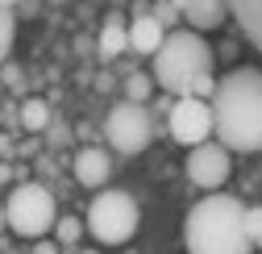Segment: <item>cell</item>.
Listing matches in <instances>:
<instances>
[{"instance_id":"obj_1","label":"cell","mask_w":262,"mask_h":254,"mask_svg":"<svg viewBox=\"0 0 262 254\" xmlns=\"http://www.w3.org/2000/svg\"><path fill=\"white\" fill-rule=\"evenodd\" d=\"M208 113H212V134L229 154H258L262 150V71L233 67L225 79H216Z\"/></svg>"},{"instance_id":"obj_2","label":"cell","mask_w":262,"mask_h":254,"mask_svg":"<svg viewBox=\"0 0 262 254\" xmlns=\"http://www.w3.org/2000/svg\"><path fill=\"white\" fill-rule=\"evenodd\" d=\"M246 204L229 192H208L200 204L187 213L183 225V242L187 254H250V238H246Z\"/></svg>"},{"instance_id":"obj_3","label":"cell","mask_w":262,"mask_h":254,"mask_svg":"<svg viewBox=\"0 0 262 254\" xmlns=\"http://www.w3.org/2000/svg\"><path fill=\"white\" fill-rule=\"evenodd\" d=\"M212 46L204 42V34L195 29H171L162 46L154 50V88L167 92L171 100L187 96V88L195 75H208L212 71Z\"/></svg>"},{"instance_id":"obj_4","label":"cell","mask_w":262,"mask_h":254,"mask_svg":"<svg viewBox=\"0 0 262 254\" xmlns=\"http://www.w3.org/2000/svg\"><path fill=\"white\" fill-rule=\"evenodd\" d=\"M54 221H58V200L46 183H17L9 200H5V229H13L17 238H29V242H38L54 229Z\"/></svg>"},{"instance_id":"obj_5","label":"cell","mask_w":262,"mask_h":254,"mask_svg":"<svg viewBox=\"0 0 262 254\" xmlns=\"http://www.w3.org/2000/svg\"><path fill=\"white\" fill-rule=\"evenodd\" d=\"M138 221H142L138 200L129 196V192H121V187H108V192H100V196L92 200L83 229L100 246H125L129 238L138 234Z\"/></svg>"},{"instance_id":"obj_6","label":"cell","mask_w":262,"mask_h":254,"mask_svg":"<svg viewBox=\"0 0 262 254\" xmlns=\"http://www.w3.org/2000/svg\"><path fill=\"white\" fill-rule=\"evenodd\" d=\"M104 138L117 154H138L150 146L154 138V121H150V104H113V113L104 117Z\"/></svg>"},{"instance_id":"obj_7","label":"cell","mask_w":262,"mask_h":254,"mask_svg":"<svg viewBox=\"0 0 262 254\" xmlns=\"http://www.w3.org/2000/svg\"><path fill=\"white\" fill-rule=\"evenodd\" d=\"M167 134L179 146H200L212 138V113L208 100H195V96H179L167 109Z\"/></svg>"},{"instance_id":"obj_8","label":"cell","mask_w":262,"mask_h":254,"mask_svg":"<svg viewBox=\"0 0 262 254\" xmlns=\"http://www.w3.org/2000/svg\"><path fill=\"white\" fill-rule=\"evenodd\" d=\"M233 175V154H229L221 142H200V146H191V154H187V179L195 183V187H225V179Z\"/></svg>"},{"instance_id":"obj_9","label":"cell","mask_w":262,"mask_h":254,"mask_svg":"<svg viewBox=\"0 0 262 254\" xmlns=\"http://www.w3.org/2000/svg\"><path fill=\"white\" fill-rule=\"evenodd\" d=\"M125 38H129V54H150L154 58V50L162 46V38H167V29H162L154 17H150V9L142 5H134V17H129V25H125Z\"/></svg>"},{"instance_id":"obj_10","label":"cell","mask_w":262,"mask_h":254,"mask_svg":"<svg viewBox=\"0 0 262 254\" xmlns=\"http://www.w3.org/2000/svg\"><path fill=\"white\" fill-rule=\"evenodd\" d=\"M179 17L187 21V29L195 34H208V29H221L229 21V0H175Z\"/></svg>"},{"instance_id":"obj_11","label":"cell","mask_w":262,"mask_h":254,"mask_svg":"<svg viewBox=\"0 0 262 254\" xmlns=\"http://www.w3.org/2000/svg\"><path fill=\"white\" fill-rule=\"evenodd\" d=\"M71 171H75V179H79L83 187H104L108 175H113V158H108L100 146H83V150L75 154Z\"/></svg>"},{"instance_id":"obj_12","label":"cell","mask_w":262,"mask_h":254,"mask_svg":"<svg viewBox=\"0 0 262 254\" xmlns=\"http://www.w3.org/2000/svg\"><path fill=\"white\" fill-rule=\"evenodd\" d=\"M229 17L242 25L246 42L262 54V0H229Z\"/></svg>"},{"instance_id":"obj_13","label":"cell","mask_w":262,"mask_h":254,"mask_svg":"<svg viewBox=\"0 0 262 254\" xmlns=\"http://www.w3.org/2000/svg\"><path fill=\"white\" fill-rule=\"evenodd\" d=\"M96 54H100V62H117L121 54H129V38H125V21L121 17H108L104 21L100 42H96Z\"/></svg>"},{"instance_id":"obj_14","label":"cell","mask_w":262,"mask_h":254,"mask_svg":"<svg viewBox=\"0 0 262 254\" xmlns=\"http://www.w3.org/2000/svg\"><path fill=\"white\" fill-rule=\"evenodd\" d=\"M154 75H146V71H129L125 75V100L129 104H150V96H154Z\"/></svg>"},{"instance_id":"obj_15","label":"cell","mask_w":262,"mask_h":254,"mask_svg":"<svg viewBox=\"0 0 262 254\" xmlns=\"http://www.w3.org/2000/svg\"><path fill=\"white\" fill-rule=\"evenodd\" d=\"M17 117H21V125H25L29 134H42L46 125H50V104L46 100H25Z\"/></svg>"},{"instance_id":"obj_16","label":"cell","mask_w":262,"mask_h":254,"mask_svg":"<svg viewBox=\"0 0 262 254\" xmlns=\"http://www.w3.org/2000/svg\"><path fill=\"white\" fill-rule=\"evenodd\" d=\"M13 38H17V13L0 5V67H5V58L13 50Z\"/></svg>"},{"instance_id":"obj_17","label":"cell","mask_w":262,"mask_h":254,"mask_svg":"<svg viewBox=\"0 0 262 254\" xmlns=\"http://www.w3.org/2000/svg\"><path fill=\"white\" fill-rule=\"evenodd\" d=\"M79 234H83V221H79V217H58V221H54V242H58V246H75Z\"/></svg>"},{"instance_id":"obj_18","label":"cell","mask_w":262,"mask_h":254,"mask_svg":"<svg viewBox=\"0 0 262 254\" xmlns=\"http://www.w3.org/2000/svg\"><path fill=\"white\" fill-rule=\"evenodd\" d=\"M150 17L167 29V34L179 29V5H175V0H154V5H150Z\"/></svg>"},{"instance_id":"obj_19","label":"cell","mask_w":262,"mask_h":254,"mask_svg":"<svg viewBox=\"0 0 262 254\" xmlns=\"http://www.w3.org/2000/svg\"><path fill=\"white\" fill-rule=\"evenodd\" d=\"M242 225H246V238H250V246H262V204H250V208H246Z\"/></svg>"},{"instance_id":"obj_20","label":"cell","mask_w":262,"mask_h":254,"mask_svg":"<svg viewBox=\"0 0 262 254\" xmlns=\"http://www.w3.org/2000/svg\"><path fill=\"white\" fill-rule=\"evenodd\" d=\"M212 92H216V79H212V71H208V75H195V79H191L187 96H195V100H212Z\"/></svg>"},{"instance_id":"obj_21","label":"cell","mask_w":262,"mask_h":254,"mask_svg":"<svg viewBox=\"0 0 262 254\" xmlns=\"http://www.w3.org/2000/svg\"><path fill=\"white\" fill-rule=\"evenodd\" d=\"M29 254H62V246H58L54 238H38V242H34V250H29Z\"/></svg>"},{"instance_id":"obj_22","label":"cell","mask_w":262,"mask_h":254,"mask_svg":"<svg viewBox=\"0 0 262 254\" xmlns=\"http://www.w3.org/2000/svg\"><path fill=\"white\" fill-rule=\"evenodd\" d=\"M0 5H5V9H17V5H21V0H0Z\"/></svg>"},{"instance_id":"obj_23","label":"cell","mask_w":262,"mask_h":254,"mask_svg":"<svg viewBox=\"0 0 262 254\" xmlns=\"http://www.w3.org/2000/svg\"><path fill=\"white\" fill-rule=\"evenodd\" d=\"M0 234H5V204H0Z\"/></svg>"},{"instance_id":"obj_24","label":"cell","mask_w":262,"mask_h":254,"mask_svg":"<svg viewBox=\"0 0 262 254\" xmlns=\"http://www.w3.org/2000/svg\"><path fill=\"white\" fill-rule=\"evenodd\" d=\"M79 254H96V250H79Z\"/></svg>"}]
</instances>
